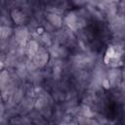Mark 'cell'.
Wrapping results in <instances>:
<instances>
[{
  "instance_id": "1",
  "label": "cell",
  "mask_w": 125,
  "mask_h": 125,
  "mask_svg": "<svg viewBox=\"0 0 125 125\" xmlns=\"http://www.w3.org/2000/svg\"><path fill=\"white\" fill-rule=\"evenodd\" d=\"M114 57V50H113V47L109 46L105 52V56H104V62L105 64H107L109 62V61Z\"/></svg>"
}]
</instances>
